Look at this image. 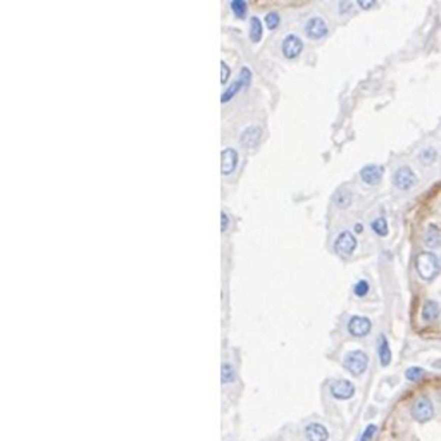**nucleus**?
I'll use <instances>...</instances> for the list:
<instances>
[{"mask_svg":"<svg viewBox=\"0 0 441 441\" xmlns=\"http://www.w3.org/2000/svg\"><path fill=\"white\" fill-rule=\"evenodd\" d=\"M415 269L424 281H432L441 271L439 259L432 252H420L415 259Z\"/></svg>","mask_w":441,"mask_h":441,"instance_id":"obj_1","label":"nucleus"},{"mask_svg":"<svg viewBox=\"0 0 441 441\" xmlns=\"http://www.w3.org/2000/svg\"><path fill=\"white\" fill-rule=\"evenodd\" d=\"M369 364V357L367 353H364L362 350H352L345 355L343 358V365L353 374V376H360L362 372H365Z\"/></svg>","mask_w":441,"mask_h":441,"instance_id":"obj_2","label":"nucleus"},{"mask_svg":"<svg viewBox=\"0 0 441 441\" xmlns=\"http://www.w3.org/2000/svg\"><path fill=\"white\" fill-rule=\"evenodd\" d=\"M434 415V405L427 396H419L412 405V417L417 422H427Z\"/></svg>","mask_w":441,"mask_h":441,"instance_id":"obj_3","label":"nucleus"},{"mask_svg":"<svg viewBox=\"0 0 441 441\" xmlns=\"http://www.w3.org/2000/svg\"><path fill=\"white\" fill-rule=\"evenodd\" d=\"M393 183H395V186L398 190H410L413 185L417 183V176L415 173L410 169V167H400V169L395 171V174H393Z\"/></svg>","mask_w":441,"mask_h":441,"instance_id":"obj_4","label":"nucleus"},{"mask_svg":"<svg viewBox=\"0 0 441 441\" xmlns=\"http://www.w3.org/2000/svg\"><path fill=\"white\" fill-rule=\"evenodd\" d=\"M370 327H372V322L367 317H362V315H353L352 319L348 321V331L352 336L362 338V336H367L370 333Z\"/></svg>","mask_w":441,"mask_h":441,"instance_id":"obj_5","label":"nucleus"},{"mask_svg":"<svg viewBox=\"0 0 441 441\" xmlns=\"http://www.w3.org/2000/svg\"><path fill=\"white\" fill-rule=\"evenodd\" d=\"M334 248H336L339 255H352L353 250L357 248V240L350 231H343L334 241Z\"/></svg>","mask_w":441,"mask_h":441,"instance_id":"obj_6","label":"nucleus"},{"mask_svg":"<svg viewBox=\"0 0 441 441\" xmlns=\"http://www.w3.org/2000/svg\"><path fill=\"white\" fill-rule=\"evenodd\" d=\"M355 393V386L346 379H338L331 384V395L338 400H348Z\"/></svg>","mask_w":441,"mask_h":441,"instance_id":"obj_7","label":"nucleus"},{"mask_svg":"<svg viewBox=\"0 0 441 441\" xmlns=\"http://www.w3.org/2000/svg\"><path fill=\"white\" fill-rule=\"evenodd\" d=\"M303 49V44L296 35H288L283 40V54L288 57V59H293V57L298 56Z\"/></svg>","mask_w":441,"mask_h":441,"instance_id":"obj_8","label":"nucleus"},{"mask_svg":"<svg viewBox=\"0 0 441 441\" xmlns=\"http://www.w3.org/2000/svg\"><path fill=\"white\" fill-rule=\"evenodd\" d=\"M382 173H384V169H382L381 166L370 164V166H365L364 169L360 171V178L365 185H377L382 178Z\"/></svg>","mask_w":441,"mask_h":441,"instance_id":"obj_9","label":"nucleus"},{"mask_svg":"<svg viewBox=\"0 0 441 441\" xmlns=\"http://www.w3.org/2000/svg\"><path fill=\"white\" fill-rule=\"evenodd\" d=\"M305 33L309 35L310 38H322L324 35L327 33V26L324 23L322 18H310L305 25Z\"/></svg>","mask_w":441,"mask_h":441,"instance_id":"obj_10","label":"nucleus"},{"mask_svg":"<svg viewBox=\"0 0 441 441\" xmlns=\"http://www.w3.org/2000/svg\"><path fill=\"white\" fill-rule=\"evenodd\" d=\"M236 162H238L236 150H233V148H226L221 155V173L226 174V176L231 174L236 167Z\"/></svg>","mask_w":441,"mask_h":441,"instance_id":"obj_11","label":"nucleus"},{"mask_svg":"<svg viewBox=\"0 0 441 441\" xmlns=\"http://www.w3.org/2000/svg\"><path fill=\"white\" fill-rule=\"evenodd\" d=\"M305 436L309 441H327V429L322 424L312 422L305 427Z\"/></svg>","mask_w":441,"mask_h":441,"instance_id":"obj_12","label":"nucleus"},{"mask_svg":"<svg viewBox=\"0 0 441 441\" xmlns=\"http://www.w3.org/2000/svg\"><path fill=\"white\" fill-rule=\"evenodd\" d=\"M260 136H262V131H260L259 126H250L247 128L243 133H241V143L245 147H255L259 143Z\"/></svg>","mask_w":441,"mask_h":441,"instance_id":"obj_13","label":"nucleus"},{"mask_svg":"<svg viewBox=\"0 0 441 441\" xmlns=\"http://www.w3.org/2000/svg\"><path fill=\"white\" fill-rule=\"evenodd\" d=\"M424 245L427 248H438L441 245V233L436 226H427L426 233H424Z\"/></svg>","mask_w":441,"mask_h":441,"instance_id":"obj_14","label":"nucleus"},{"mask_svg":"<svg viewBox=\"0 0 441 441\" xmlns=\"http://www.w3.org/2000/svg\"><path fill=\"white\" fill-rule=\"evenodd\" d=\"M439 312H441L439 303L434 302V300H427V302L422 305V319L426 322H432L438 319Z\"/></svg>","mask_w":441,"mask_h":441,"instance_id":"obj_15","label":"nucleus"},{"mask_svg":"<svg viewBox=\"0 0 441 441\" xmlns=\"http://www.w3.org/2000/svg\"><path fill=\"white\" fill-rule=\"evenodd\" d=\"M333 202L338 207L345 209V207H348L350 204H352V193H350L348 190H338L336 193H334V197H333Z\"/></svg>","mask_w":441,"mask_h":441,"instance_id":"obj_16","label":"nucleus"},{"mask_svg":"<svg viewBox=\"0 0 441 441\" xmlns=\"http://www.w3.org/2000/svg\"><path fill=\"white\" fill-rule=\"evenodd\" d=\"M379 358H381V364L382 365H388L389 360H391V350H389V345L388 341H386L384 336L379 338Z\"/></svg>","mask_w":441,"mask_h":441,"instance_id":"obj_17","label":"nucleus"},{"mask_svg":"<svg viewBox=\"0 0 441 441\" xmlns=\"http://www.w3.org/2000/svg\"><path fill=\"white\" fill-rule=\"evenodd\" d=\"M370 228H372V231L379 236L388 235V222H386L384 217H376V219L370 222Z\"/></svg>","mask_w":441,"mask_h":441,"instance_id":"obj_18","label":"nucleus"},{"mask_svg":"<svg viewBox=\"0 0 441 441\" xmlns=\"http://www.w3.org/2000/svg\"><path fill=\"white\" fill-rule=\"evenodd\" d=\"M250 38L252 42H259L262 38V23L259 18L250 19Z\"/></svg>","mask_w":441,"mask_h":441,"instance_id":"obj_19","label":"nucleus"},{"mask_svg":"<svg viewBox=\"0 0 441 441\" xmlns=\"http://www.w3.org/2000/svg\"><path fill=\"white\" fill-rule=\"evenodd\" d=\"M235 367H233L231 364H228V362H224V364L221 365V381L222 382H233L235 381Z\"/></svg>","mask_w":441,"mask_h":441,"instance_id":"obj_20","label":"nucleus"},{"mask_svg":"<svg viewBox=\"0 0 441 441\" xmlns=\"http://www.w3.org/2000/svg\"><path fill=\"white\" fill-rule=\"evenodd\" d=\"M436 157H438V154H436L434 148H424V150L419 154V161L422 162V164H426V166H429V164L434 162Z\"/></svg>","mask_w":441,"mask_h":441,"instance_id":"obj_21","label":"nucleus"},{"mask_svg":"<svg viewBox=\"0 0 441 441\" xmlns=\"http://www.w3.org/2000/svg\"><path fill=\"white\" fill-rule=\"evenodd\" d=\"M241 87H243V83H241V81H240V78H238V80L235 81V83H233L231 87H229V88L226 90V92L221 95V102H228V100L231 99V97L235 95V93H238V90H240Z\"/></svg>","mask_w":441,"mask_h":441,"instance_id":"obj_22","label":"nucleus"},{"mask_svg":"<svg viewBox=\"0 0 441 441\" xmlns=\"http://www.w3.org/2000/svg\"><path fill=\"white\" fill-rule=\"evenodd\" d=\"M231 9H233V13L238 16V18H243L245 13H247V4H245L243 0H233Z\"/></svg>","mask_w":441,"mask_h":441,"instance_id":"obj_23","label":"nucleus"},{"mask_svg":"<svg viewBox=\"0 0 441 441\" xmlns=\"http://www.w3.org/2000/svg\"><path fill=\"white\" fill-rule=\"evenodd\" d=\"M422 376H424V369L420 367H410L405 372V377H407L408 381H419Z\"/></svg>","mask_w":441,"mask_h":441,"instance_id":"obj_24","label":"nucleus"},{"mask_svg":"<svg viewBox=\"0 0 441 441\" xmlns=\"http://www.w3.org/2000/svg\"><path fill=\"white\" fill-rule=\"evenodd\" d=\"M367 291H369V283H367V281L360 279V281H358V283H355V286H353V293L357 295V296H364V295H367Z\"/></svg>","mask_w":441,"mask_h":441,"instance_id":"obj_25","label":"nucleus"},{"mask_svg":"<svg viewBox=\"0 0 441 441\" xmlns=\"http://www.w3.org/2000/svg\"><path fill=\"white\" fill-rule=\"evenodd\" d=\"M376 432H377V427L374 426V424H369V426L365 427V431L362 432L360 441H372V438L376 436Z\"/></svg>","mask_w":441,"mask_h":441,"instance_id":"obj_26","label":"nucleus"},{"mask_svg":"<svg viewBox=\"0 0 441 441\" xmlns=\"http://www.w3.org/2000/svg\"><path fill=\"white\" fill-rule=\"evenodd\" d=\"M265 25H267V28L274 30L276 26L279 25V16L276 13H269L267 16H265Z\"/></svg>","mask_w":441,"mask_h":441,"instance_id":"obj_27","label":"nucleus"},{"mask_svg":"<svg viewBox=\"0 0 441 441\" xmlns=\"http://www.w3.org/2000/svg\"><path fill=\"white\" fill-rule=\"evenodd\" d=\"M250 78H252V74H250V69H248V68H243V69H241V74H240V81H241V83H243V87H245V85H248V81H250Z\"/></svg>","mask_w":441,"mask_h":441,"instance_id":"obj_28","label":"nucleus"},{"mask_svg":"<svg viewBox=\"0 0 441 441\" xmlns=\"http://www.w3.org/2000/svg\"><path fill=\"white\" fill-rule=\"evenodd\" d=\"M221 69H222V74H221V83H226L228 81V76H229V68L226 62H221Z\"/></svg>","mask_w":441,"mask_h":441,"instance_id":"obj_29","label":"nucleus"},{"mask_svg":"<svg viewBox=\"0 0 441 441\" xmlns=\"http://www.w3.org/2000/svg\"><path fill=\"white\" fill-rule=\"evenodd\" d=\"M228 222H229L228 214L221 212V231H226V229H228Z\"/></svg>","mask_w":441,"mask_h":441,"instance_id":"obj_30","label":"nucleus"},{"mask_svg":"<svg viewBox=\"0 0 441 441\" xmlns=\"http://www.w3.org/2000/svg\"><path fill=\"white\" fill-rule=\"evenodd\" d=\"M350 9H352V4H350V2H341V4H339V11H341L343 14L348 13Z\"/></svg>","mask_w":441,"mask_h":441,"instance_id":"obj_31","label":"nucleus"},{"mask_svg":"<svg viewBox=\"0 0 441 441\" xmlns=\"http://www.w3.org/2000/svg\"><path fill=\"white\" fill-rule=\"evenodd\" d=\"M358 6H360L362 9H369V7L374 6V2H358Z\"/></svg>","mask_w":441,"mask_h":441,"instance_id":"obj_32","label":"nucleus"},{"mask_svg":"<svg viewBox=\"0 0 441 441\" xmlns=\"http://www.w3.org/2000/svg\"><path fill=\"white\" fill-rule=\"evenodd\" d=\"M355 231H357V233H362V224H355Z\"/></svg>","mask_w":441,"mask_h":441,"instance_id":"obj_33","label":"nucleus"}]
</instances>
